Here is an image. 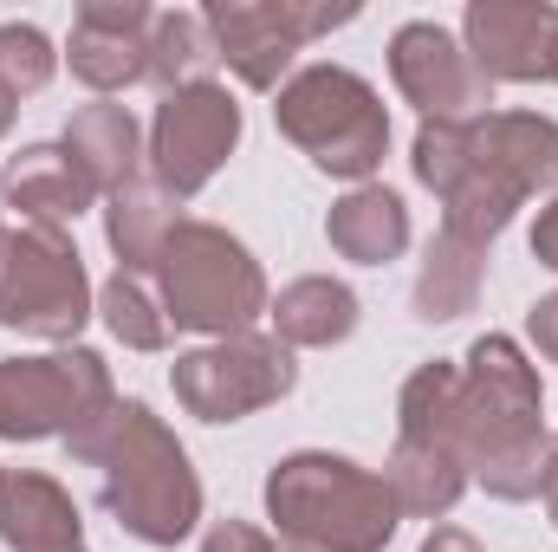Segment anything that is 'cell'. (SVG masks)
<instances>
[{
    "label": "cell",
    "mask_w": 558,
    "mask_h": 552,
    "mask_svg": "<svg viewBox=\"0 0 558 552\" xmlns=\"http://www.w3.org/2000/svg\"><path fill=\"white\" fill-rule=\"evenodd\" d=\"M422 189H441V228L487 248L513 208L558 189V124L539 111H487L474 124H422L410 143Z\"/></svg>",
    "instance_id": "cell-1"
},
{
    "label": "cell",
    "mask_w": 558,
    "mask_h": 552,
    "mask_svg": "<svg viewBox=\"0 0 558 552\" xmlns=\"http://www.w3.org/2000/svg\"><path fill=\"white\" fill-rule=\"evenodd\" d=\"M72 461L98 468V501L118 514V527L143 547H175L202 520V481L182 455V442L162 429V416L143 404H111L92 429H78Z\"/></svg>",
    "instance_id": "cell-2"
},
{
    "label": "cell",
    "mask_w": 558,
    "mask_h": 552,
    "mask_svg": "<svg viewBox=\"0 0 558 552\" xmlns=\"http://www.w3.org/2000/svg\"><path fill=\"white\" fill-rule=\"evenodd\" d=\"M454 442H461V468L494 501H533L546 488L553 442L539 429V371L500 332L474 338V351H468Z\"/></svg>",
    "instance_id": "cell-3"
},
{
    "label": "cell",
    "mask_w": 558,
    "mask_h": 552,
    "mask_svg": "<svg viewBox=\"0 0 558 552\" xmlns=\"http://www.w3.org/2000/svg\"><path fill=\"white\" fill-rule=\"evenodd\" d=\"M267 514L292 547L312 552H384L403 507L384 475L344 461V455H286L267 475Z\"/></svg>",
    "instance_id": "cell-4"
},
{
    "label": "cell",
    "mask_w": 558,
    "mask_h": 552,
    "mask_svg": "<svg viewBox=\"0 0 558 552\" xmlns=\"http://www.w3.org/2000/svg\"><path fill=\"white\" fill-rule=\"evenodd\" d=\"M149 279H156L175 332L234 338V332H254V319L267 312L260 261L215 221H175V235L162 241Z\"/></svg>",
    "instance_id": "cell-5"
},
{
    "label": "cell",
    "mask_w": 558,
    "mask_h": 552,
    "mask_svg": "<svg viewBox=\"0 0 558 552\" xmlns=\"http://www.w3.org/2000/svg\"><path fill=\"white\" fill-rule=\"evenodd\" d=\"M279 137L299 143L325 176L371 182L390 149V111L351 65H305L279 85Z\"/></svg>",
    "instance_id": "cell-6"
},
{
    "label": "cell",
    "mask_w": 558,
    "mask_h": 552,
    "mask_svg": "<svg viewBox=\"0 0 558 552\" xmlns=\"http://www.w3.org/2000/svg\"><path fill=\"white\" fill-rule=\"evenodd\" d=\"M92 319V279L72 248L65 228H7L0 241V325L46 338V345H72L78 325Z\"/></svg>",
    "instance_id": "cell-7"
},
{
    "label": "cell",
    "mask_w": 558,
    "mask_h": 552,
    "mask_svg": "<svg viewBox=\"0 0 558 552\" xmlns=\"http://www.w3.org/2000/svg\"><path fill=\"white\" fill-rule=\"evenodd\" d=\"M118 404L111 371L98 351H46V358H7L0 364V435L39 442V435H78Z\"/></svg>",
    "instance_id": "cell-8"
},
{
    "label": "cell",
    "mask_w": 558,
    "mask_h": 552,
    "mask_svg": "<svg viewBox=\"0 0 558 552\" xmlns=\"http://www.w3.org/2000/svg\"><path fill=\"white\" fill-rule=\"evenodd\" d=\"M202 13H208L221 65L247 92H279L292 79V59L312 39L357 20V7H325V0H208Z\"/></svg>",
    "instance_id": "cell-9"
},
{
    "label": "cell",
    "mask_w": 558,
    "mask_h": 552,
    "mask_svg": "<svg viewBox=\"0 0 558 552\" xmlns=\"http://www.w3.org/2000/svg\"><path fill=\"white\" fill-rule=\"evenodd\" d=\"M169 384H175V404L189 416H202V422H241V416L279 404L299 384V364L267 332H234V338H215V345L175 358Z\"/></svg>",
    "instance_id": "cell-10"
},
{
    "label": "cell",
    "mask_w": 558,
    "mask_h": 552,
    "mask_svg": "<svg viewBox=\"0 0 558 552\" xmlns=\"http://www.w3.org/2000/svg\"><path fill=\"white\" fill-rule=\"evenodd\" d=\"M241 143V105L228 85H189L169 92L149 118V182L162 195H195L215 182V169Z\"/></svg>",
    "instance_id": "cell-11"
},
{
    "label": "cell",
    "mask_w": 558,
    "mask_h": 552,
    "mask_svg": "<svg viewBox=\"0 0 558 552\" xmlns=\"http://www.w3.org/2000/svg\"><path fill=\"white\" fill-rule=\"evenodd\" d=\"M390 79L403 105L422 111V124H474L494 105V85L468 59L461 33H448L441 20H410L390 33Z\"/></svg>",
    "instance_id": "cell-12"
},
{
    "label": "cell",
    "mask_w": 558,
    "mask_h": 552,
    "mask_svg": "<svg viewBox=\"0 0 558 552\" xmlns=\"http://www.w3.org/2000/svg\"><path fill=\"white\" fill-rule=\"evenodd\" d=\"M461 46L487 85L558 79V7L553 0H474L461 13Z\"/></svg>",
    "instance_id": "cell-13"
},
{
    "label": "cell",
    "mask_w": 558,
    "mask_h": 552,
    "mask_svg": "<svg viewBox=\"0 0 558 552\" xmlns=\"http://www.w3.org/2000/svg\"><path fill=\"white\" fill-rule=\"evenodd\" d=\"M149 26H156V7H143V0H85L65 33L72 79L92 85L98 98L149 79Z\"/></svg>",
    "instance_id": "cell-14"
},
{
    "label": "cell",
    "mask_w": 558,
    "mask_h": 552,
    "mask_svg": "<svg viewBox=\"0 0 558 552\" xmlns=\"http://www.w3.org/2000/svg\"><path fill=\"white\" fill-rule=\"evenodd\" d=\"M0 195H7L26 221H39V228H59V221L85 215V208L98 202L92 176L72 163L65 143H26L20 156H7V169H0Z\"/></svg>",
    "instance_id": "cell-15"
},
{
    "label": "cell",
    "mask_w": 558,
    "mask_h": 552,
    "mask_svg": "<svg viewBox=\"0 0 558 552\" xmlns=\"http://www.w3.org/2000/svg\"><path fill=\"white\" fill-rule=\"evenodd\" d=\"M0 540L13 552H85L78 507L52 475H0Z\"/></svg>",
    "instance_id": "cell-16"
},
{
    "label": "cell",
    "mask_w": 558,
    "mask_h": 552,
    "mask_svg": "<svg viewBox=\"0 0 558 552\" xmlns=\"http://www.w3.org/2000/svg\"><path fill=\"white\" fill-rule=\"evenodd\" d=\"M59 143L72 149V163L92 176L98 195H118L124 182H137V163L149 156V149H143V124L124 111V105H111V98L78 105Z\"/></svg>",
    "instance_id": "cell-17"
},
{
    "label": "cell",
    "mask_w": 558,
    "mask_h": 552,
    "mask_svg": "<svg viewBox=\"0 0 558 552\" xmlns=\"http://www.w3.org/2000/svg\"><path fill=\"white\" fill-rule=\"evenodd\" d=\"M274 338L286 351H318V345H344L357 332V292L331 274L292 279L279 299H267Z\"/></svg>",
    "instance_id": "cell-18"
},
{
    "label": "cell",
    "mask_w": 558,
    "mask_h": 552,
    "mask_svg": "<svg viewBox=\"0 0 558 552\" xmlns=\"http://www.w3.org/2000/svg\"><path fill=\"white\" fill-rule=\"evenodd\" d=\"M325 241H331L344 261H357V267H384V261H397V254L410 248V208H403L397 189L357 182V189L331 208Z\"/></svg>",
    "instance_id": "cell-19"
},
{
    "label": "cell",
    "mask_w": 558,
    "mask_h": 552,
    "mask_svg": "<svg viewBox=\"0 0 558 552\" xmlns=\"http://www.w3.org/2000/svg\"><path fill=\"white\" fill-rule=\"evenodd\" d=\"M215 33H208V13L202 7H156V26H149V85L169 92H189V85H215Z\"/></svg>",
    "instance_id": "cell-20"
},
{
    "label": "cell",
    "mask_w": 558,
    "mask_h": 552,
    "mask_svg": "<svg viewBox=\"0 0 558 552\" xmlns=\"http://www.w3.org/2000/svg\"><path fill=\"white\" fill-rule=\"evenodd\" d=\"M105 235H111V254L118 267L131 274H149L162 241L175 235V195H162L156 182H124L118 195H105Z\"/></svg>",
    "instance_id": "cell-21"
},
{
    "label": "cell",
    "mask_w": 558,
    "mask_h": 552,
    "mask_svg": "<svg viewBox=\"0 0 558 552\" xmlns=\"http://www.w3.org/2000/svg\"><path fill=\"white\" fill-rule=\"evenodd\" d=\"M481 279H487V248H474V241H461V235L441 228L428 241V261H422V274H416V312L422 319H461L474 305Z\"/></svg>",
    "instance_id": "cell-22"
},
{
    "label": "cell",
    "mask_w": 558,
    "mask_h": 552,
    "mask_svg": "<svg viewBox=\"0 0 558 552\" xmlns=\"http://www.w3.org/2000/svg\"><path fill=\"white\" fill-rule=\"evenodd\" d=\"M384 481H390V494H397V507H403V514L435 520V514H448V507L461 501L468 468H461L448 448H416V442H397V455H390Z\"/></svg>",
    "instance_id": "cell-23"
},
{
    "label": "cell",
    "mask_w": 558,
    "mask_h": 552,
    "mask_svg": "<svg viewBox=\"0 0 558 552\" xmlns=\"http://www.w3.org/2000/svg\"><path fill=\"white\" fill-rule=\"evenodd\" d=\"M98 312H105L111 338H118V345H131V351H162V345L175 338V319H169V305H162L156 279L131 274V267H118V274L98 286Z\"/></svg>",
    "instance_id": "cell-24"
},
{
    "label": "cell",
    "mask_w": 558,
    "mask_h": 552,
    "mask_svg": "<svg viewBox=\"0 0 558 552\" xmlns=\"http://www.w3.org/2000/svg\"><path fill=\"white\" fill-rule=\"evenodd\" d=\"M52 72H59L52 39H46L33 20H0V85H7L13 98H33V92L52 85Z\"/></svg>",
    "instance_id": "cell-25"
},
{
    "label": "cell",
    "mask_w": 558,
    "mask_h": 552,
    "mask_svg": "<svg viewBox=\"0 0 558 552\" xmlns=\"http://www.w3.org/2000/svg\"><path fill=\"white\" fill-rule=\"evenodd\" d=\"M202 552H279V547L260 527H247V520H215L208 540H202Z\"/></svg>",
    "instance_id": "cell-26"
},
{
    "label": "cell",
    "mask_w": 558,
    "mask_h": 552,
    "mask_svg": "<svg viewBox=\"0 0 558 552\" xmlns=\"http://www.w3.org/2000/svg\"><path fill=\"white\" fill-rule=\"evenodd\" d=\"M526 332H533V345H539V358H553V364H558V292H546V299L533 305V319H526Z\"/></svg>",
    "instance_id": "cell-27"
},
{
    "label": "cell",
    "mask_w": 558,
    "mask_h": 552,
    "mask_svg": "<svg viewBox=\"0 0 558 552\" xmlns=\"http://www.w3.org/2000/svg\"><path fill=\"white\" fill-rule=\"evenodd\" d=\"M533 254H539V261L558 274V195L539 208V221H533Z\"/></svg>",
    "instance_id": "cell-28"
},
{
    "label": "cell",
    "mask_w": 558,
    "mask_h": 552,
    "mask_svg": "<svg viewBox=\"0 0 558 552\" xmlns=\"http://www.w3.org/2000/svg\"><path fill=\"white\" fill-rule=\"evenodd\" d=\"M422 552H481V547H474V533H461V527H435V533L422 540Z\"/></svg>",
    "instance_id": "cell-29"
},
{
    "label": "cell",
    "mask_w": 558,
    "mask_h": 552,
    "mask_svg": "<svg viewBox=\"0 0 558 552\" xmlns=\"http://www.w3.org/2000/svg\"><path fill=\"white\" fill-rule=\"evenodd\" d=\"M539 494H546V507H553V527H558V448H553V461H546V488H539Z\"/></svg>",
    "instance_id": "cell-30"
},
{
    "label": "cell",
    "mask_w": 558,
    "mask_h": 552,
    "mask_svg": "<svg viewBox=\"0 0 558 552\" xmlns=\"http://www.w3.org/2000/svg\"><path fill=\"white\" fill-rule=\"evenodd\" d=\"M13 111H20V98H13V92H7V85H0V137H7V131H13Z\"/></svg>",
    "instance_id": "cell-31"
},
{
    "label": "cell",
    "mask_w": 558,
    "mask_h": 552,
    "mask_svg": "<svg viewBox=\"0 0 558 552\" xmlns=\"http://www.w3.org/2000/svg\"><path fill=\"white\" fill-rule=\"evenodd\" d=\"M286 552H312V547H286Z\"/></svg>",
    "instance_id": "cell-32"
},
{
    "label": "cell",
    "mask_w": 558,
    "mask_h": 552,
    "mask_svg": "<svg viewBox=\"0 0 558 552\" xmlns=\"http://www.w3.org/2000/svg\"><path fill=\"white\" fill-rule=\"evenodd\" d=\"M0 241H7V228H0Z\"/></svg>",
    "instance_id": "cell-33"
}]
</instances>
